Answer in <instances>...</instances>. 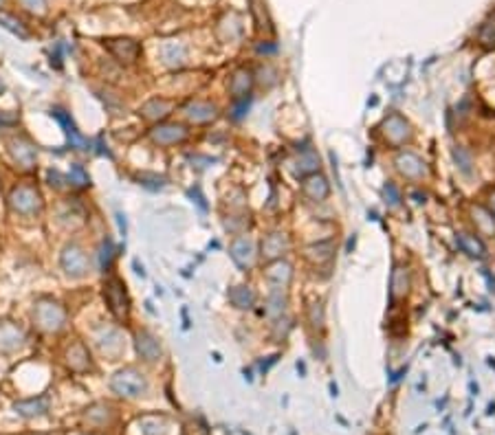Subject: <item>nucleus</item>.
Masks as SVG:
<instances>
[{
  "mask_svg": "<svg viewBox=\"0 0 495 435\" xmlns=\"http://www.w3.org/2000/svg\"><path fill=\"white\" fill-rule=\"evenodd\" d=\"M172 110H174V104L170 102V99L154 97V99H150V102H145L139 112L147 121H159V119H165Z\"/></svg>",
  "mask_w": 495,
  "mask_h": 435,
  "instance_id": "6ab92c4d",
  "label": "nucleus"
},
{
  "mask_svg": "<svg viewBox=\"0 0 495 435\" xmlns=\"http://www.w3.org/2000/svg\"><path fill=\"white\" fill-rule=\"evenodd\" d=\"M106 48L112 53V58L121 64H135L141 53L139 42L132 38H110L106 40Z\"/></svg>",
  "mask_w": 495,
  "mask_h": 435,
  "instance_id": "0eeeda50",
  "label": "nucleus"
},
{
  "mask_svg": "<svg viewBox=\"0 0 495 435\" xmlns=\"http://www.w3.org/2000/svg\"><path fill=\"white\" fill-rule=\"evenodd\" d=\"M25 332L22 328H18L11 321H3L0 323V352L3 354H11V352H18V349L25 347Z\"/></svg>",
  "mask_w": 495,
  "mask_h": 435,
  "instance_id": "6e6552de",
  "label": "nucleus"
},
{
  "mask_svg": "<svg viewBox=\"0 0 495 435\" xmlns=\"http://www.w3.org/2000/svg\"><path fill=\"white\" fill-rule=\"evenodd\" d=\"M383 135L390 143H396V145H401L409 139L411 135V130H409V123L403 119V116L399 114H390L388 119L383 121Z\"/></svg>",
  "mask_w": 495,
  "mask_h": 435,
  "instance_id": "ddd939ff",
  "label": "nucleus"
},
{
  "mask_svg": "<svg viewBox=\"0 0 495 435\" xmlns=\"http://www.w3.org/2000/svg\"><path fill=\"white\" fill-rule=\"evenodd\" d=\"M3 91H5V83H3V81H0V93H3Z\"/></svg>",
  "mask_w": 495,
  "mask_h": 435,
  "instance_id": "79ce46f5",
  "label": "nucleus"
},
{
  "mask_svg": "<svg viewBox=\"0 0 495 435\" xmlns=\"http://www.w3.org/2000/svg\"><path fill=\"white\" fill-rule=\"evenodd\" d=\"M135 345H137V352H139V356H141L143 361L154 363V361L161 359V345H159V341L152 337L150 332H145V330L137 332Z\"/></svg>",
  "mask_w": 495,
  "mask_h": 435,
  "instance_id": "f3484780",
  "label": "nucleus"
},
{
  "mask_svg": "<svg viewBox=\"0 0 495 435\" xmlns=\"http://www.w3.org/2000/svg\"><path fill=\"white\" fill-rule=\"evenodd\" d=\"M150 139L157 145H176L187 139V130L178 123H165V126H157L150 132Z\"/></svg>",
  "mask_w": 495,
  "mask_h": 435,
  "instance_id": "9b49d317",
  "label": "nucleus"
},
{
  "mask_svg": "<svg viewBox=\"0 0 495 435\" xmlns=\"http://www.w3.org/2000/svg\"><path fill=\"white\" fill-rule=\"evenodd\" d=\"M104 299H106L110 312L117 316V319H124V316H128L130 301H128V293H126V286H124L121 279H117V277L106 279V283H104Z\"/></svg>",
  "mask_w": 495,
  "mask_h": 435,
  "instance_id": "39448f33",
  "label": "nucleus"
},
{
  "mask_svg": "<svg viewBox=\"0 0 495 435\" xmlns=\"http://www.w3.org/2000/svg\"><path fill=\"white\" fill-rule=\"evenodd\" d=\"M229 255L231 260H234L242 271L246 269H251V264L256 260V244L251 238H246V236H240L236 238L234 242H231L229 246Z\"/></svg>",
  "mask_w": 495,
  "mask_h": 435,
  "instance_id": "9d476101",
  "label": "nucleus"
},
{
  "mask_svg": "<svg viewBox=\"0 0 495 435\" xmlns=\"http://www.w3.org/2000/svg\"><path fill=\"white\" fill-rule=\"evenodd\" d=\"M396 167H399V172L405 174L407 178H421L427 174V167L423 163L421 156H416L414 152H401L396 156Z\"/></svg>",
  "mask_w": 495,
  "mask_h": 435,
  "instance_id": "a211bd4d",
  "label": "nucleus"
},
{
  "mask_svg": "<svg viewBox=\"0 0 495 435\" xmlns=\"http://www.w3.org/2000/svg\"><path fill=\"white\" fill-rule=\"evenodd\" d=\"M48 185L55 187V189H66V187H71V182H69V176H62L58 170H48Z\"/></svg>",
  "mask_w": 495,
  "mask_h": 435,
  "instance_id": "c9c22d12",
  "label": "nucleus"
},
{
  "mask_svg": "<svg viewBox=\"0 0 495 435\" xmlns=\"http://www.w3.org/2000/svg\"><path fill=\"white\" fill-rule=\"evenodd\" d=\"M161 60L168 66H180L185 60V48L176 42H165L161 46Z\"/></svg>",
  "mask_w": 495,
  "mask_h": 435,
  "instance_id": "cd10ccee",
  "label": "nucleus"
},
{
  "mask_svg": "<svg viewBox=\"0 0 495 435\" xmlns=\"http://www.w3.org/2000/svg\"><path fill=\"white\" fill-rule=\"evenodd\" d=\"M66 365L71 367L73 372H77V374H84V372H88L91 370V354H88V349H86V345L84 343H79V341H75L69 349H66Z\"/></svg>",
  "mask_w": 495,
  "mask_h": 435,
  "instance_id": "2eb2a0df",
  "label": "nucleus"
},
{
  "mask_svg": "<svg viewBox=\"0 0 495 435\" xmlns=\"http://www.w3.org/2000/svg\"><path fill=\"white\" fill-rule=\"evenodd\" d=\"M20 3L31 13H38V15L46 13V0H20Z\"/></svg>",
  "mask_w": 495,
  "mask_h": 435,
  "instance_id": "e433bc0d",
  "label": "nucleus"
},
{
  "mask_svg": "<svg viewBox=\"0 0 495 435\" xmlns=\"http://www.w3.org/2000/svg\"><path fill=\"white\" fill-rule=\"evenodd\" d=\"M112 415H114V411H112L110 405L97 403V405H93V407L86 409L84 420H86L88 424H93V427H106V424L112 422Z\"/></svg>",
  "mask_w": 495,
  "mask_h": 435,
  "instance_id": "393cba45",
  "label": "nucleus"
},
{
  "mask_svg": "<svg viewBox=\"0 0 495 435\" xmlns=\"http://www.w3.org/2000/svg\"><path fill=\"white\" fill-rule=\"evenodd\" d=\"M390 196V203L392 205H399V194H396V189H394V185H388L385 187V198Z\"/></svg>",
  "mask_w": 495,
  "mask_h": 435,
  "instance_id": "ea45409f",
  "label": "nucleus"
},
{
  "mask_svg": "<svg viewBox=\"0 0 495 435\" xmlns=\"http://www.w3.org/2000/svg\"><path fill=\"white\" fill-rule=\"evenodd\" d=\"M251 83H253V77L249 71H236L234 75H231V81H229V93L234 95L236 102H240V99H244L246 95H249L251 91Z\"/></svg>",
  "mask_w": 495,
  "mask_h": 435,
  "instance_id": "b1692460",
  "label": "nucleus"
},
{
  "mask_svg": "<svg viewBox=\"0 0 495 435\" xmlns=\"http://www.w3.org/2000/svg\"><path fill=\"white\" fill-rule=\"evenodd\" d=\"M291 242L289 236L284 233H269L267 238L262 242V257L267 262H275V260H282V255L289 250Z\"/></svg>",
  "mask_w": 495,
  "mask_h": 435,
  "instance_id": "f8f14e48",
  "label": "nucleus"
},
{
  "mask_svg": "<svg viewBox=\"0 0 495 435\" xmlns=\"http://www.w3.org/2000/svg\"><path fill=\"white\" fill-rule=\"evenodd\" d=\"M15 413L22 417H40L48 411V400L46 396H38V398H29V400H20V403L13 405Z\"/></svg>",
  "mask_w": 495,
  "mask_h": 435,
  "instance_id": "5701e85b",
  "label": "nucleus"
},
{
  "mask_svg": "<svg viewBox=\"0 0 495 435\" xmlns=\"http://www.w3.org/2000/svg\"><path fill=\"white\" fill-rule=\"evenodd\" d=\"M7 149L11 159L18 163L22 170H31L38 163V149L27 137H11L7 139Z\"/></svg>",
  "mask_w": 495,
  "mask_h": 435,
  "instance_id": "423d86ee",
  "label": "nucleus"
},
{
  "mask_svg": "<svg viewBox=\"0 0 495 435\" xmlns=\"http://www.w3.org/2000/svg\"><path fill=\"white\" fill-rule=\"evenodd\" d=\"M335 253V244L333 242H317V244H310L306 246V257L315 264H324V262H330Z\"/></svg>",
  "mask_w": 495,
  "mask_h": 435,
  "instance_id": "bb28decb",
  "label": "nucleus"
},
{
  "mask_svg": "<svg viewBox=\"0 0 495 435\" xmlns=\"http://www.w3.org/2000/svg\"><path fill=\"white\" fill-rule=\"evenodd\" d=\"M267 312L271 316H279L284 312V297H282V290H273V295L269 297V308Z\"/></svg>",
  "mask_w": 495,
  "mask_h": 435,
  "instance_id": "72a5a7b5",
  "label": "nucleus"
},
{
  "mask_svg": "<svg viewBox=\"0 0 495 435\" xmlns=\"http://www.w3.org/2000/svg\"><path fill=\"white\" fill-rule=\"evenodd\" d=\"M95 343L99 347V352L106 356H119L124 352V339L119 330L114 328H99L95 332Z\"/></svg>",
  "mask_w": 495,
  "mask_h": 435,
  "instance_id": "1a4fd4ad",
  "label": "nucleus"
},
{
  "mask_svg": "<svg viewBox=\"0 0 495 435\" xmlns=\"http://www.w3.org/2000/svg\"><path fill=\"white\" fill-rule=\"evenodd\" d=\"M458 244H460V248L465 250V253H469L471 257H482V255L487 253L484 244L477 240L475 236H469V233H460V236H458Z\"/></svg>",
  "mask_w": 495,
  "mask_h": 435,
  "instance_id": "c85d7f7f",
  "label": "nucleus"
},
{
  "mask_svg": "<svg viewBox=\"0 0 495 435\" xmlns=\"http://www.w3.org/2000/svg\"><path fill=\"white\" fill-rule=\"evenodd\" d=\"M491 213L495 215V194L491 196Z\"/></svg>",
  "mask_w": 495,
  "mask_h": 435,
  "instance_id": "a19ab883",
  "label": "nucleus"
},
{
  "mask_svg": "<svg viewBox=\"0 0 495 435\" xmlns=\"http://www.w3.org/2000/svg\"><path fill=\"white\" fill-rule=\"evenodd\" d=\"M53 116L58 119V123L64 128L66 137H69V141H71L73 147H77V149H88V141L77 132V128H75V123L71 121L69 114H66L64 110H60V108H55V110H53Z\"/></svg>",
  "mask_w": 495,
  "mask_h": 435,
  "instance_id": "412c9836",
  "label": "nucleus"
},
{
  "mask_svg": "<svg viewBox=\"0 0 495 435\" xmlns=\"http://www.w3.org/2000/svg\"><path fill=\"white\" fill-rule=\"evenodd\" d=\"M409 290V275L405 269H396L392 275V299H403Z\"/></svg>",
  "mask_w": 495,
  "mask_h": 435,
  "instance_id": "c756f323",
  "label": "nucleus"
},
{
  "mask_svg": "<svg viewBox=\"0 0 495 435\" xmlns=\"http://www.w3.org/2000/svg\"><path fill=\"white\" fill-rule=\"evenodd\" d=\"M304 194L310 198V200H317V203H322V200L328 198L330 194V185H328V180L322 176V174H310L304 178Z\"/></svg>",
  "mask_w": 495,
  "mask_h": 435,
  "instance_id": "4be33fe9",
  "label": "nucleus"
},
{
  "mask_svg": "<svg viewBox=\"0 0 495 435\" xmlns=\"http://www.w3.org/2000/svg\"><path fill=\"white\" fill-rule=\"evenodd\" d=\"M9 207L18 215H38L44 207L42 196L36 187L31 185H18L9 194Z\"/></svg>",
  "mask_w": 495,
  "mask_h": 435,
  "instance_id": "20e7f679",
  "label": "nucleus"
},
{
  "mask_svg": "<svg viewBox=\"0 0 495 435\" xmlns=\"http://www.w3.org/2000/svg\"><path fill=\"white\" fill-rule=\"evenodd\" d=\"M0 25H5L9 31H13L15 36H20V38H27V36H29L27 29L22 27V22L15 20L13 15H9V13H5V11H0Z\"/></svg>",
  "mask_w": 495,
  "mask_h": 435,
  "instance_id": "473e14b6",
  "label": "nucleus"
},
{
  "mask_svg": "<svg viewBox=\"0 0 495 435\" xmlns=\"http://www.w3.org/2000/svg\"><path fill=\"white\" fill-rule=\"evenodd\" d=\"M143 435H163L165 433V420L159 415H145L141 420Z\"/></svg>",
  "mask_w": 495,
  "mask_h": 435,
  "instance_id": "7c9ffc66",
  "label": "nucleus"
},
{
  "mask_svg": "<svg viewBox=\"0 0 495 435\" xmlns=\"http://www.w3.org/2000/svg\"><path fill=\"white\" fill-rule=\"evenodd\" d=\"M185 116L194 123H207V121H213L218 116V110L216 106H211L207 102H190L185 108H183Z\"/></svg>",
  "mask_w": 495,
  "mask_h": 435,
  "instance_id": "aec40b11",
  "label": "nucleus"
},
{
  "mask_svg": "<svg viewBox=\"0 0 495 435\" xmlns=\"http://www.w3.org/2000/svg\"><path fill=\"white\" fill-rule=\"evenodd\" d=\"M0 123H3V126H13V123H18V114H15V112L5 114V110H0Z\"/></svg>",
  "mask_w": 495,
  "mask_h": 435,
  "instance_id": "58836bf2",
  "label": "nucleus"
},
{
  "mask_svg": "<svg viewBox=\"0 0 495 435\" xmlns=\"http://www.w3.org/2000/svg\"><path fill=\"white\" fill-rule=\"evenodd\" d=\"M110 392L128 400L141 398L147 394V378L139 370H135V367H124V370L114 372V376L110 378Z\"/></svg>",
  "mask_w": 495,
  "mask_h": 435,
  "instance_id": "f257e3e1",
  "label": "nucleus"
},
{
  "mask_svg": "<svg viewBox=\"0 0 495 435\" xmlns=\"http://www.w3.org/2000/svg\"><path fill=\"white\" fill-rule=\"evenodd\" d=\"M60 266L66 277L71 279H84L91 271V264H88V255L86 250L81 248L79 244L71 242L62 248V255H60Z\"/></svg>",
  "mask_w": 495,
  "mask_h": 435,
  "instance_id": "7ed1b4c3",
  "label": "nucleus"
},
{
  "mask_svg": "<svg viewBox=\"0 0 495 435\" xmlns=\"http://www.w3.org/2000/svg\"><path fill=\"white\" fill-rule=\"evenodd\" d=\"M229 301L240 310H249L256 304V293L249 286H236L229 290Z\"/></svg>",
  "mask_w": 495,
  "mask_h": 435,
  "instance_id": "a878e982",
  "label": "nucleus"
},
{
  "mask_svg": "<svg viewBox=\"0 0 495 435\" xmlns=\"http://www.w3.org/2000/svg\"><path fill=\"white\" fill-rule=\"evenodd\" d=\"M291 170L295 176H310V174H317L319 170V156L315 149H310V147H304L300 154H297V159L291 163Z\"/></svg>",
  "mask_w": 495,
  "mask_h": 435,
  "instance_id": "4468645a",
  "label": "nucleus"
},
{
  "mask_svg": "<svg viewBox=\"0 0 495 435\" xmlns=\"http://www.w3.org/2000/svg\"><path fill=\"white\" fill-rule=\"evenodd\" d=\"M291 277H293V269H291V264H286L284 260H275V262L269 264L267 281L275 290H284L291 283Z\"/></svg>",
  "mask_w": 495,
  "mask_h": 435,
  "instance_id": "dca6fc26",
  "label": "nucleus"
},
{
  "mask_svg": "<svg viewBox=\"0 0 495 435\" xmlns=\"http://www.w3.org/2000/svg\"><path fill=\"white\" fill-rule=\"evenodd\" d=\"M112 242L110 240H104L102 242V248H99V264H102V269H104V273L110 269V264H112Z\"/></svg>",
  "mask_w": 495,
  "mask_h": 435,
  "instance_id": "f704fd0d",
  "label": "nucleus"
},
{
  "mask_svg": "<svg viewBox=\"0 0 495 435\" xmlns=\"http://www.w3.org/2000/svg\"><path fill=\"white\" fill-rule=\"evenodd\" d=\"M69 182H71V187H77V189H84L88 187V174L84 172V167L81 165H71V170H69Z\"/></svg>",
  "mask_w": 495,
  "mask_h": 435,
  "instance_id": "2f4dec72",
  "label": "nucleus"
},
{
  "mask_svg": "<svg viewBox=\"0 0 495 435\" xmlns=\"http://www.w3.org/2000/svg\"><path fill=\"white\" fill-rule=\"evenodd\" d=\"M310 323L315 328L324 326V312H322V304H312L310 306Z\"/></svg>",
  "mask_w": 495,
  "mask_h": 435,
  "instance_id": "4c0bfd02",
  "label": "nucleus"
},
{
  "mask_svg": "<svg viewBox=\"0 0 495 435\" xmlns=\"http://www.w3.org/2000/svg\"><path fill=\"white\" fill-rule=\"evenodd\" d=\"M33 321L42 332H60L66 326V310L53 299H38L33 306Z\"/></svg>",
  "mask_w": 495,
  "mask_h": 435,
  "instance_id": "f03ea898",
  "label": "nucleus"
}]
</instances>
